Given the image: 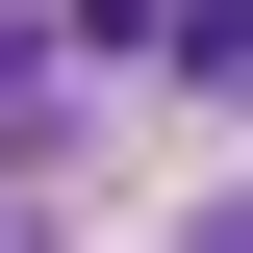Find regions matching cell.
<instances>
[{
  "mask_svg": "<svg viewBox=\"0 0 253 253\" xmlns=\"http://www.w3.org/2000/svg\"><path fill=\"white\" fill-rule=\"evenodd\" d=\"M152 51H177V76L228 101V76H253V0H152Z\"/></svg>",
  "mask_w": 253,
  "mask_h": 253,
  "instance_id": "6da1fadb",
  "label": "cell"
},
{
  "mask_svg": "<svg viewBox=\"0 0 253 253\" xmlns=\"http://www.w3.org/2000/svg\"><path fill=\"white\" fill-rule=\"evenodd\" d=\"M0 253H51V228H26V177H0Z\"/></svg>",
  "mask_w": 253,
  "mask_h": 253,
  "instance_id": "3957f363",
  "label": "cell"
},
{
  "mask_svg": "<svg viewBox=\"0 0 253 253\" xmlns=\"http://www.w3.org/2000/svg\"><path fill=\"white\" fill-rule=\"evenodd\" d=\"M26 126H51V26L0 0V177H26Z\"/></svg>",
  "mask_w": 253,
  "mask_h": 253,
  "instance_id": "7a4b0ae2",
  "label": "cell"
},
{
  "mask_svg": "<svg viewBox=\"0 0 253 253\" xmlns=\"http://www.w3.org/2000/svg\"><path fill=\"white\" fill-rule=\"evenodd\" d=\"M203 253H253V203H203Z\"/></svg>",
  "mask_w": 253,
  "mask_h": 253,
  "instance_id": "277c9868",
  "label": "cell"
}]
</instances>
